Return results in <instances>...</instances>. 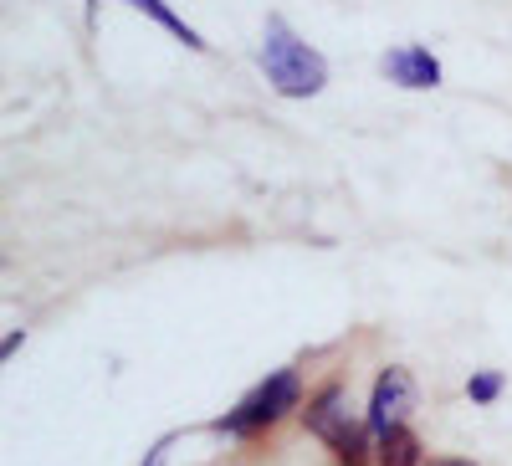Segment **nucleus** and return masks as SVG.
Here are the masks:
<instances>
[{
    "label": "nucleus",
    "instance_id": "nucleus-7",
    "mask_svg": "<svg viewBox=\"0 0 512 466\" xmlns=\"http://www.w3.org/2000/svg\"><path fill=\"white\" fill-rule=\"evenodd\" d=\"M128 6H139V11H149V16H154V21H159L164 31H175V36L185 41V47H195V52L205 47V41H200V31H195V26H185V21H180L175 11L164 6V0H128Z\"/></svg>",
    "mask_w": 512,
    "mask_h": 466
},
{
    "label": "nucleus",
    "instance_id": "nucleus-8",
    "mask_svg": "<svg viewBox=\"0 0 512 466\" xmlns=\"http://www.w3.org/2000/svg\"><path fill=\"white\" fill-rule=\"evenodd\" d=\"M466 395H472L477 405H492V400L502 395V374H497V369H477L472 379H466Z\"/></svg>",
    "mask_w": 512,
    "mask_h": 466
},
{
    "label": "nucleus",
    "instance_id": "nucleus-2",
    "mask_svg": "<svg viewBox=\"0 0 512 466\" xmlns=\"http://www.w3.org/2000/svg\"><path fill=\"white\" fill-rule=\"evenodd\" d=\"M303 420H308V431L323 446H333L338 466H364L369 461V436H364V426L354 420V405H349V390L344 385H323L308 400Z\"/></svg>",
    "mask_w": 512,
    "mask_h": 466
},
{
    "label": "nucleus",
    "instance_id": "nucleus-4",
    "mask_svg": "<svg viewBox=\"0 0 512 466\" xmlns=\"http://www.w3.org/2000/svg\"><path fill=\"white\" fill-rule=\"evenodd\" d=\"M415 410V379H410V369H384L379 379H374V395H369V436L379 441V436H390V431H400L405 426V415Z\"/></svg>",
    "mask_w": 512,
    "mask_h": 466
},
{
    "label": "nucleus",
    "instance_id": "nucleus-9",
    "mask_svg": "<svg viewBox=\"0 0 512 466\" xmlns=\"http://www.w3.org/2000/svg\"><path fill=\"white\" fill-rule=\"evenodd\" d=\"M441 466H472V461H441Z\"/></svg>",
    "mask_w": 512,
    "mask_h": 466
},
{
    "label": "nucleus",
    "instance_id": "nucleus-1",
    "mask_svg": "<svg viewBox=\"0 0 512 466\" xmlns=\"http://www.w3.org/2000/svg\"><path fill=\"white\" fill-rule=\"evenodd\" d=\"M256 62H262L267 82L282 93V98H318L328 88V62L308 47L303 36H297L282 16L267 21L262 31V52H256Z\"/></svg>",
    "mask_w": 512,
    "mask_h": 466
},
{
    "label": "nucleus",
    "instance_id": "nucleus-3",
    "mask_svg": "<svg viewBox=\"0 0 512 466\" xmlns=\"http://www.w3.org/2000/svg\"><path fill=\"white\" fill-rule=\"evenodd\" d=\"M297 405H303V379H297V369H277L221 420V431H231V436L267 431V426H277L282 415H292Z\"/></svg>",
    "mask_w": 512,
    "mask_h": 466
},
{
    "label": "nucleus",
    "instance_id": "nucleus-6",
    "mask_svg": "<svg viewBox=\"0 0 512 466\" xmlns=\"http://www.w3.org/2000/svg\"><path fill=\"white\" fill-rule=\"evenodd\" d=\"M374 461H379V466H420V436H415L410 426L379 436V441H374Z\"/></svg>",
    "mask_w": 512,
    "mask_h": 466
},
{
    "label": "nucleus",
    "instance_id": "nucleus-5",
    "mask_svg": "<svg viewBox=\"0 0 512 466\" xmlns=\"http://www.w3.org/2000/svg\"><path fill=\"white\" fill-rule=\"evenodd\" d=\"M384 77L400 82V88H436V82H441V62L410 41V47L384 52Z\"/></svg>",
    "mask_w": 512,
    "mask_h": 466
}]
</instances>
